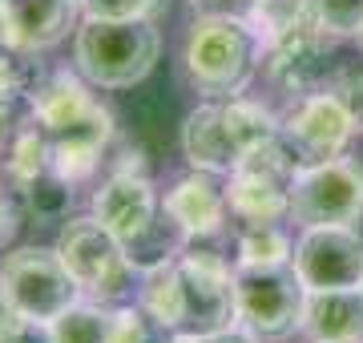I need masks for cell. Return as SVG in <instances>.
<instances>
[{
	"instance_id": "4",
	"label": "cell",
	"mask_w": 363,
	"mask_h": 343,
	"mask_svg": "<svg viewBox=\"0 0 363 343\" xmlns=\"http://www.w3.org/2000/svg\"><path fill=\"white\" fill-rule=\"evenodd\" d=\"M0 295L25 319L52 323L69 307L85 299L77 279L69 275L57 247H16L0 259Z\"/></svg>"
},
{
	"instance_id": "7",
	"label": "cell",
	"mask_w": 363,
	"mask_h": 343,
	"mask_svg": "<svg viewBox=\"0 0 363 343\" xmlns=\"http://www.w3.org/2000/svg\"><path fill=\"white\" fill-rule=\"evenodd\" d=\"M178 279H182V331H222L238 323V291H234V263L222 251L190 242L178 259Z\"/></svg>"
},
{
	"instance_id": "27",
	"label": "cell",
	"mask_w": 363,
	"mask_h": 343,
	"mask_svg": "<svg viewBox=\"0 0 363 343\" xmlns=\"http://www.w3.org/2000/svg\"><path fill=\"white\" fill-rule=\"evenodd\" d=\"M327 89L335 93L339 101L347 106L355 130L363 133V53L351 57V61H335L331 77H327Z\"/></svg>"
},
{
	"instance_id": "11",
	"label": "cell",
	"mask_w": 363,
	"mask_h": 343,
	"mask_svg": "<svg viewBox=\"0 0 363 343\" xmlns=\"http://www.w3.org/2000/svg\"><path fill=\"white\" fill-rule=\"evenodd\" d=\"M89 214L130 247L162 218V198L150 174H105V182L89 198Z\"/></svg>"
},
{
	"instance_id": "26",
	"label": "cell",
	"mask_w": 363,
	"mask_h": 343,
	"mask_svg": "<svg viewBox=\"0 0 363 343\" xmlns=\"http://www.w3.org/2000/svg\"><path fill=\"white\" fill-rule=\"evenodd\" d=\"M169 0H81V16L93 21H162Z\"/></svg>"
},
{
	"instance_id": "1",
	"label": "cell",
	"mask_w": 363,
	"mask_h": 343,
	"mask_svg": "<svg viewBox=\"0 0 363 343\" xmlns=\"http://www.w3.org/2000/svg\"><path fill=\"white\" fill-rule=\"evenodd\" d=\"M259 28L247 13H194L182 40V73L202 97H238L262 73Z\"/></svg>"
},
{
	"instance_id": "15",
	"label": "cell",
	"mask_w": 363,
	"mask_h": 343,
	"mask_svg": "<svg viewBox=\"0 0 363 343\" xmlns=\"http://www.w3.org/2000/svg\"><path fill=\"white\" fill-rule=\"evenodd\" d=\"M97 106V97H93V85L85 77H81V69L73 65H57L49 69L45 77H40V85L33 93H28V118L40 121L45 130L61 133L69 130L73 121H81L89 109Z\"/></svg>"
},
{
	"instance_id": "36",
	"label": "cell",
	"mask_w": 363,
	"mask_h": 343,
	"mask_svg": "<svg viewBox=\"0 0 363 343\" xmlns=\"http://www.w3.org/2000/svg\"><path fill=\"white\" fill-rule=\"evenodd\" d=\"M169 343H202L194 335V331H174V335H169Z\"/></svg>"
},
{
	"instance_id": "16",
	"label": "cell",
	"mask_w": 363,
	"mask_h": 343,
	"mask_svg": "<svg viewBox=\"0 0 363 343\" xmlns=\"http://www.w3.org/2000/svg\"><path fill=\"white\" fill-rule=\"evenodd\" d=\"M298 335H307L311 343H355V339H363V287L307 291Z\"/></svg>"
},
{
	"instance_id": "32",
	"label": "cell",
	"mask_w": 363,
	"mask_h": 343,
	"mask_svg": "<svg viewBox=\"0 0 363 343\" xmlns=\"http://www.w3.org/2000/svg\"><path fill=\"white\" fill-rule=\"evenodd\" d=\"M0 343H52V331L49 323H37V319H25V323H16L9 335Z\"/></svg>"
},
{
	"instance_id": "29",
	"label": "cell",
	"mask_w": 363,
	"mask_h": 343,
	"mask_svg": "<svg viewBox=\"0 0 363 343\" xmlns=\"http://www.w3.org/2000/svg\"><path fill=\"white\" fill-rule=\"evenodd\" d=\"M105 174H150V158H145L142 142H133L117 130L109 154H105Z\"/></svg>"
},
{
	"instance_id": "20",
	"label": "cell",
	"mask_w": 363,
	"mask_h": 343,
	"mask_svg": "<svg viewBox=\"0 0 363 343\" xmlns=\"http://www.w3.org/2000/svg\"><path fill=\"white\" fill-rule=\"evenodd\" d=\"M295 254V238L279 223H242L234 235V266H283Z\"/></svg>"
},
{
	"instance_id": "19",
	"label": "cell",
	"mask_w": 363,
	"mask_h": 343,
	"mask_svg": "<svg viewBox=\"0 0 363 343\" xmlns=\"http://www.w3.org/2000/svg\"><path fill=\"white\" fill-rule=\"evenodd\" d=\"M222 113H226V130H230L238 154H247L255 145H267L283 130V113H274L271 106H262L255 97H222Z\"/></svg>"
},
{
	"instance_id": "18",
	"label": "cell",
	"mask_w": 363,
	"mask_h": 343,
	"mask_svg": "<svg viewBox=\"0 0 363 343\" xmlns=\"http://www.w3.org/2000/svg\"><path fill=\"white\" fill-rule=\"evenodd\" d=\"M45 170H52V137L40 121L28 118L16 130V137L9 142V150H4V174H9V186L13 190H25Z\"/></svg>"
},
{
	"instance_id": "22",
	"label": "cell",
	"mask_w": 363,
	"mask_h": 343,
	"mask_svg": "<svg viewBox=\"0 0 363 343\" xmlns=\"http://www.w3.org/2000/svg\"><path fill=\"white\" fill-rule=\"evenodd\" d=\"M49 331H52V343H109L113 307L97 303V299H77L69 311L52 319Z\"/></svg>"
},
{
	"instance_id": "38",
	"label": "cell",
	"mask_w": 363,
	"mask_h": 343,
	"mask_svg": "<svg viewBox=\"0 0 363 343\" xmlns=\"http://www.w3.org/2000/svg\"><path fill=\"white\" fill-rule=\"evenodd\" d=\"M0 4H9V0H0Z\"/></svg>"
},
{
	"instance_id": "33",
	"label": "cell",
	"mask_w": 363,
	"mask_h": 343,
	"mask_svg": "<svg viewBox=\"0 0 363 343\" xmlns=\"http://www.w3.org/2000/svg\"><path fill=\"white\" fill-rule=\"evenodd\" d=\"M202 343H262L259 335L250 327H242V323H230V327H222V331H206V335H198Z\"/></svg>"
},
{
	"instance_id": "25",
	"label": "cell",
	"mask_w": 363,
	"mask_h": 343,
	"mask_svg": "<svg viewBox=\"0 0 363 343\" xmlns=\"http://www.w3.org/2000/svg\"><path fill=\"white\" fill-rule=\"evenodd\" d=\"M174 331L162 323L157 315H150L138 299L113 307V331H109V343H169Z\"/></svg>"
},
{
	"instance_id": "13",
	"label": "cell",
	"mask_w": 363,
	"mask_h": 343,
	"mask_svg": "<svg viewBox=\"0 0 363 343\" xmlns=\"http://www.w3.org/2000/svg\"><path fill=\"white\" fill-rule=\"evenodd\" d=\"M81 25V0H9L4 28L9 49L16 53H49Z\"/></svg>"
},
{
	"instance_id": "39",
	"label": "cell",
	"mask_w": 363,
	"mask_h": 343,
	"mask_svg": "<svg viewBox=\"0 0 363 343\" xmlns=\"http://www.w3.org/2000/svg\"><path fill=\"white\" fill-rule=\"evenodd\" d=\"M355 343H363V339H355Z\"/></svg>"
},
{
	"instance_id": "28",
	"label": "cell",
	"mask_w": 363,
	"mask_h": 343,
	"mask_svg": "<svg viewBox=\"0 0 363 343\" xmlns=\"http://www.w3.org/2000/svg\"><path fill=\"white\" fill-rule=\"evenodd\" d=\"M319 16H323V28L339 40H355L363 25V0H319Z\"/></svg>"
},
{
	"instance_id": "24",
	"label": "cell",
	"mask_w": 363,
	"mask_h": 343,
	"mask_svg": "<svg viewBox=\"0 0 363 343\" xmlns=\"http://www.w3.org/2000/svg\"><path fill=\"white\" fill-rule=\"evenodd\" d=\"M73 190L77 186H69L61 174L45 170L40 178H33L21 190V198H25L28 214L37 218V226H49V223H65L69 218V210H73Z\"/></svg>"
},
{
	"instance_id": "34",
	"label": "cell",
	"mask_w": 363,
	"mask_h": 343,
	"mask_svg": "<svg viewBox=\"0 0 363 343\" xmlns=\"http://www.w3.org/2000/svg\"><path fill=\"white\" fill-rule=\"evenodd\" d=\"M190 9L194 13H247L250 9V0H190Z\"/></svg>"
},
{
	"instance_id": "12",
	"label": "cell",
	"mask_w": 363,
	"mask_h": 343,
	"mask_svg": "<svg viewBox=\"0 0 363 343\" xmlns=\"http://www.w3.org/2000/svg\"><path fill=\"white\" fill-rule=\"evenodd\" d=\"M162 210L194 238V242H202V238H218L226 230L230 202H226V186L218 182V174L190 170L166 190Z\"/></svg>"
},
{
	"instance_id": "31",
	"label": "cell",
	"mask_w": 363,
	"mask_h": 343,
	"mask_svg": "<svg viewBox=\"0 0 363 343\" xmlns=\"http://www.w3.org/2000/svg\"><path fill=\"white\" fill-rule=\"evenodd\" d=\"M16 230H21V206H16V198L0 186V251L16 238Z\"/></svg>"
},
{
	"instance_id": "6",
	"label": "cell",
	"mask_w": 363,
	"mask_h": 343,
	"mask_svg": "<svg viewBox=\"0 0 363 343\" xmlns=\"http://www.w3.org/2000/svg\"><path fill=\"white\" fill-rule=\"evenodd\" d=\"M234 291H238V323L259 339H286L303 327L307 287L291 263L234 266Z\"/></svg>"
},
{
	"instance_id": "2",
	"label": "cell",
	"mask_w": 363,
	"mask_h": 343,
	"mask_svg": "<svg viewBox=\"0 0 363 343\" xmlns=\"http://www.w3.org/2000/svg\"><path fill=\"white\" fill-rule=\"evenodd\" d=\"M162 57L157 21H93L81 16L73 33V65L93 89H133Z\"/></svg>"
},
{
	"instance_id": "30",
	"label": "cell",
	"mask_w": 363,
	"mask_h": 343,
	"mask_svg": "<svg viewBox=\"0 0 363 343\" xmlns=\"http://www.w3.org/2000/svg\"><path fill=\"white\" fill-rule=\"evenodd\" d=\"M28 121V97L21 93H0V150H9L16 130Z\"/></svg>"
},
{
	"instance_id": "5",
	"label": "cell",
	"mask_w": 363,
	"mask_h": 343,
	"mask_svg": "<svg viewBox=\"0 0 363 343\" xmlns=\"http://www.w3.org/2000/svg\"><path fill=\"white\" fill-rule=\"evenodd\" d=\"M291 218L298 226H359L363 162L339 154L315 166H298L291 186Z\"/></svg>"
},
{
	"instance_id": "8",
	"label": "cell",
	"mask_w": 363,
	"mask_h": 343,
	"mask_svg": "<svg viewBox=\"0 0 363 343\" xmlns=\"http://www.w3.org/2000/svg\"><path fill=\"white\" fill-rule=\"evenodd\" d=\"M355 133L359 130H355L347 106L331 89H319V93H307V97H298V101L286 106L279 137L295 154L298 166H315V162L347 154Z\"/></svg>"
},
{
	"instance_id": "17",
	"label": "cell",
	"mask_w": 363,
	"mask_h": 343,
	"mask_svg": "<svg viewBox=\"0 0 363 343\" xmlns=\"http://www.w3.org/2000/svg\"><path fill=\"white\" fill-rule=\"evenodd\" d=\"M247 21L259 28L262 45H279V40H286V37L323 28L319 0H250Z\"/></svg>"
},
{
	"instance_id": "3",
	"label": "cell",
	"mask_w": 363,
	"mask_h": 343,
	"mask_svg": "<svg viewBox=\"0 0 363 343\" xmlns=\"http://www.w3.org/2000/svg\"><path fill=\"white\" fill-rule=\"evenodd\" d=\"M57 254L65 259L69 275L77 279L85 299H97L105 307H121L138 295V266L130 263L125 242L113 238L93 214L65 218L57 235Z\"/></svg>"
},
{
	"instance_id": "10",
	"label": "cell",
	"mask_w": 363,
	"mask_h": 343,
	"mask_svg": "<svg viewBox=\"0 0 363 343\" xmlns=\"http://www.w3.org/2000/svg\"><path fill=\"white\" fill-rule=\"evenodd\" d=\"M335 45L339 37H331L327 28H311L286 37L279 45H267L262 53V77L271 81L274 93H283L291 101L307 97V93L327 89V77L335 69Z\"/></svg>"
},
{
	"instance_id": "9",
	"label": "cell",
	"mask_w": 363,
	"mask_h": 343,
	"mask_svg": "<svg viewBox=\"0 0 363 343\" xmlns=\"http://www.w3.org/2000/svg\"><path fill=\"white\" fill-rule=\"evenodd\" d=\"M291 266L307 291L363 287L359 226H298Z\"/></svg>"
},
{
	"instance_id": "14",
	"label": "cell",
	"mask_w": 363,
	"mask_h": 343,
	"mask_svg": "<svg viewBox=\"0 0 363 343\" xmlns=\"http://www.w3.org/2000/svg\"><path fill=\"white\" fill-rule=\"evenodd\" d=\"M178 142H182V158L190 162V170H206V174L226 178L242 162L230 130H226V113H222L218 97H206L202 106H194L186 113Z\"/></svg>"
},
{
	"instance_id": "21",
	"label": "cell",
	"mask_w": 363,
	"mask_h": 343,
	"mask_svg": "<svg viewBox=\"0 0 363 343\" xmlns=\"http://www.w3.org/2000/svg\"><path fill=\"white\" fill-rule=\"evenodd\" d=\"M138 303L157 315L169 331H182V315H186V303H182V279H178V259L166 266H154L138 279Z\"/></svg>"
},
{
	"instance_id": "23",
	"label": "cell",
	"mask_w": 363,
	"mask_h": 343,
	"mask_svg": "<svg viewBox=\"0 0 363 343\" xmlns=\"http://www.w3.org/2000/svg\"><path fill=\"white\" fill-rule=\"evenodd\" d=\"M105 145L85 142V137H52V174H61L69 186H89L97 170L105 166Z\"/></svg>"
},
{
	"instance_id": "35",
	"label": "cell",
	"mask_w": 363,
	"mask_h": 343,
	"mask_svg": "<svg viewBox=\"0 0 363 343\" xmlns=\"http://www.w3.org/2000/svg\"><path fill=\"white\" fill-rule=\"evenodd\" d=\"M16 323H25V315H21V311H16V307L9 303L4 295H0V339H4V335H9Z\"/></svg>"
},
{
	"instance_id": "37",
	"label": "cell",
	"mask_w": 363,
	"mask_h": 343,
	"mask_svg": "<svg viewBox=\"0 0 363 343\" xmlns=\"http://www.w3.org/2000/svg\"><path fill=\"white\" fill-rule=\"evenodd\" d=\"M355 45H359V53H363V25H359V33H355Z\"/></svg>"
}]
</instances>
